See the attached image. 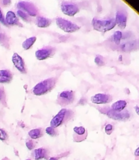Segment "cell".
Wrapping results in <instances>:
<instances>
[{
	"label": "cell",
	"instance_id": "obj_7",
	"mask_svg": "<svg viewBox=\"0 0 139 160\" xmlns=\"http://www.w3.org/2000/svg\"><path fill=\"white\" fill-rule=\"evenodd\" d=\"M61 9L64 14L69 17H73L79 11V6L75 2L69 1H64L61 5Z\"/></svg>",
	"mask_w": 139,
	"mask_h": 160
},
{
	"label": "cell",
	"instance_id": "obj_3",
	"mask_svg": "<svg viewBox=\"0 0 139 160\" xmlns=\"http://www.w3.org/2000/svg\"><path fill=\"white\" fill-rule=\"evenodd\" d=\"M92 25L93 29L100 32H107L110 31L116 26V21L114 18L108 19V20H98V19H93Z\"/></svg>",
	"mask_w": 139,
	"mask_h": 160
},
{
	"label": "cell",
	"instance_id": "obj_4",
	"mask_svg": "<svg viewBox=\"0 0 139 160\" xmlns=\"http://www.w3.org/2000/svg\"><path fill=\"white\" fill-rule=\"evenodd\" d=\"M56 24L60 29H62V31L67 33L76 32V31H79L80 29V27L79 25L76 24V23H72L69 20H65L64 18H61V17L56 19Z\"/></svg>",
	"mask_w": 139,
	"mask_h": 160
},
{
	"label": "cell",
	"instance_id": "obj_11",
	"mask_svg": "<svg viewBox=\"0 0 139 160\" xmlns=\"http://www.w3.org/2000/svg\"><path fill=\"white\" fill-rule=\"evenodd\" d=\"M73 140L76 142H81L86 140L87 137V131L83 127H75Z\"/></svg>",
	"mask_w": 139,
	"mask_h": 160
},
{
	"label": "cell",
	"instance_id": "obj_20",
	"mask_svg": "<svg viewBox=\"0 0 139 160\" xmlns=\"http://www.w3.org/2000/svg\"><path fill=\"white\" fill-rule=\"evenodd\" d=\"M28 135L32 139H38L44 135V131L42 128H37V129H33L29 131Z\"/></svg>",
	"mask_w": 139,
	"mask_h": 160
},
{
	"label": "cell",
	"instance_id": "obj_33",
	"mask_svg": "<svg viewBox=\"0 0 139 160\" xmlns=\"http://www.w3.org/2000/svg\"><path fill=\"white\" fill-rule=\"evenodd\" d=\"M138 152H139V148H138L136 150H135V155L136 156H139V155H138Z\"/></svg>",
	"mask_w": 139,
	"mask_h": 160
},
{
	"label": "cell",
	"instance_id": "obj_31",
	"mask_svg": "<svg viewBox=\"0 0 139 160\" xmlns=\"http://www.w3.org/2000/svg\"><path fill=\"white\" fill-rule=\"evenodd\" d=\"M6 99V96H5V92L2 89H0V101L5 102Z\"/></svg>",
	"mask_w": 139,
	"mask_h": 160
},
{
	"label": "cell",
	"instance_id": "obj_8",
	"mask_svg": "<svg viewBox=\"0 0 139 160\" xmlns=\"http://www.w3.org/2000/svg\"><path fill=\"white\" fill-rule=\"evenodd\" d=\"M55 48L51 46H46L37 50L35 52V56L38 60H44L54 56Z\"/></svg>",
	"mask_w": 139,
	"mask_h": 160
},
{
	"label": "cell",
	"instance_id": "obj_26",
	"mask_svg": "<svg viewBox=\"0 0 139 160\" xmlns=\"http://www.w3.org/2000/svg\"><path fill=\"white\" fill-rule=\"evenodd\" d=\"M95 62H96V64L97 66H99V67H102V66H104V61L103 60L102 57H101L100 56H99V55H97V56H96V58H95Z\"/></svg>",
	"mask_w": 139,
	"mask_h": 160
},
{
	"label": "cell",
	"instance_id": "obj_35",
	"mask_svg": "<svg viewBox=\"0 0 139 160\" xmlns=\"http://www.w3.org/2000/svg\"><path fill=\"white\" fill-rule=\"evenodd\" d=\"M49 160H58V158H57V157H52V158H50Z\"/></svg>",
	"mask_w": 139,
	"mask_h": 160
},
{
	"label": "cell",
	"instance_id": "obj_5",
	"mask_svg": "<svg viewBox=\"0 0 139 160\" xmlns=\"http://www.w3.org/2000/svg\"><path fill=\"white\" fill-rule=\"evenodd\" d=\"M16 7L20 10L27 13L30 17H36L38 14V9L33 2L26 1H20L17 3Z\"/></svg>",
	"mask_w": 139,
	"mask_h": 160
},
{
	"label": "cell",
	"instance_id": "obj_19",
	"mask_svg": "<svg viewBox=\"0 0 139 160\" xmlns=\"http://www.w3.org/2000/svg\"><path fill=\"white\" fill-rule=\"evenodd\" d=\"M126 106H127V102L124 101V100H119V101H117L116 102L112 105L111 110L114 112H121V111L125 109Z\"/></svg>",
	"mask_w": 139,
	"mask_h": 160
},
{
	"label": "cell",
	"instance_id": "obj_23",
	"mask_svg": "<svg viewBox=\"0 0 139 160\" xmlns=\"http://www.w3.org/2000/svg\"><path fill=\"white\" fill-rule=\"evenodd\" d=\"M0 44L6 48H9V38L6 34L0 33Z\"/></svg>",
	"mask_w": 139,
	"mask_h": 160
},
{
	"label": "cell",
	"instance_id": "obj_18",
	"mask_svg": "<svg viewBox=\"0 0 139 160\" xmlns=\"http://www.w3.org/2000/svg\"><path fill=\"white\" fill-rule=\"evenodd\" d=\"M35 23L38 28H48L51 24V20L44 17H37L35 20Z\"/></svg>",
	"mask_w": 139,
	"mask_h": 160
},
{
	"label": "cell",
	"instance_id": "obj_22",
	"mask_svg": "<svg viewBox=\"0 0 139 160\" xmlns=\"http://www.w3.org/2000/svg\"><path fill=\"white\" fill-rule=\"evenodd\" d=\"M123 38V33L121 31H116L114 32V34L112 35L111 37V41L114 42V43L116 44V45H119L121 43V39Z\"/></svg>",
	"mask_w": 139,
	"mask_h": 160
},
{
	"label": "cell",
	"instance_id": "obj_16",
	"mask_svg": "<svg viewBox=\"0 0 139 160\" xmlns=\"http://www.w3.org/2000/svg\"><path fill=\"white\" fill-rule=\"evenodd\" d=\"M12 80V73L9 70H0V83L2 84H8L10 83Z\"/></svg>",
	"mask_w": 139,
	"mask_h": 160
},
{
	"label": "cell",
	"instance_id": "obj_1",
	"mask_svg": "<svg viewBox=\"0 0 139 160\" xmlns=\"http://www.w3.org/2000/svg\"><path fill=\"white\" fill-rule=\"evenodd\" d=\"M56 82H57V79L54 78H51L44 80V81L38 83L34 86L32 90L33 93L37 96L45 95V94L51 92L55 87Z\"/></svg>",
	"mask_w": 139,
	"mask_h": 160
},
{
	"label": "cell",
	"instance_id": "obj_10",
	"mask_svg": "<svg viewBox=\"0 0 139 160\" xmlns=\"http://www.w3.org/2000/svg\"><path fill=\"white\" fill-rule=\"evenodd\" d=\"M112 96L108 94H103L99 93L96 95H93L91 98L92 102L95 103V104H107V103L110 102L112 101Z\"/></svg>",
	"mask_w": 139,
	"mask_h": 160
},
{
	"label": "cell",
	"instance_id": "obj_6",
	"mask_svg": "<svg viewBox=\"0 0 139 160\" xmlns=\"http://www.w3.org/2000/svg\"><path fill=\"white\" fill-rule=\"evenodd\" d=\"M75 100V92L72 91H64L58 94L57 98V103L62 106L70 105Z\"/></svg>",
	"mask_w": 139,
	"mask_h": 160
},
{
	"label": "cell",
	"instance_id": "obj_14",
	"mask_svg": "<svg viewBox=\"0 0 139 160\" xmlns=\"http://www.w3.org/2000/svg\"><path fill=\"white\" fill-rule=\"evenodd\" d=\"M5 21H6V25H9V26H16V25H20V22H19L18 17H16V13L12 11H9L7 12L5 18Z\"/></svg>",
	"mask_w": 139,
	"mask_h": 160
},
{
	"label": "cell",
	"instance_id": "obj_27",
	"mask_svg": "<svg viewBox=\"0 0 139 160\" xmlns=\"http://www.w3.org/2000/svg\"><path fill=\"white\" fill-rule=\"evenodd\" d=\"M8 139V134L3 129L0 128V140L6 141Z\"/></svg>",
	"mask_w": 139,
	"mask_h": 160
},
{
	"label": "cell",
	"instance_id": "obj_34",
	"mask_svg": "<svg viewBox=\"0 0 139 160\" xmlns=\"http://www.w3.org/2000/svg\"><path fill=\"white\" fill-rule=\"evenodd\" d=\"M135 110H136L137 114H138V113H139V111H138V106H135Z\"/></svg>",
	"mask_w": 139,
	"mask_h": 160
},
{
	"label": "cell",
	"instance_id": "obj_9",
	"mask_svg": "<svg viewBox=\"0 0 139 160\" xmlns=\"http://www.w3.org/2000/svg\"><path fill=\"white\" fill-rule=\"evenodd\" d=\"M127 11L124 9H121L118 10L116 13V18H115V21H116V24L118 25L120 28L124 29L127 25Z\"/></svg>",
	"mask_w": 139,
	"mask_h": 160
},
{
	"label": "cell",
	"instance_id": "obj_30",
	"mask_svg": "<svg viewBox=\"0 0 139 160\" xmlns=\"http://www.w3.org/2000/svg\"><path fill=\"white\" fill-rule=\"evenodd\" d=\"M0 22H1V23H2L3 25H5V26H7V25H6V21H5L4 16H3L2 12L1 9H0Z\"/></svg>",
	"mask_w": 139,
	"mask_h": 160
},
{
	"label": "cell",
	"instance_id": "obj_25",
	"mask_svg": "<svg viewBox=\"0 0 139 160\" xmlns=\"http://www.w3.org/2000/svg\"><path fill=\"white\" fill-rule=\"evenodd\" d=\"M45 132L50 135L51 137H55L58 134V131H56V128H53L51 127H49V128H47L46 130H45Z\"/></svg>",
	"mask_w": 139,
	"mask_h": 160
},
{
	"label": "cell",
	"instance_id": "obj_36",
	"mask_svg": "<svg viewBox=\"0 0 139 160\" xmlns=\"http://www.w3.org/2000/svg\"><path fill=\"white\" fill-rule=\"evenodd\" d=\"M26 160H31V159H26Z\"/></svg>",
	"mask_w": 139,
	"mask_h": 160
},
{
	"label": "cell",
	"instance_id": "obj_28",
	"mask_svg": "<svg viewBox=\"0 0 139 160\" xmlns=\"http://www.w3.org/2000/svg\"><path fill=\"white\" fill-rule=\"evenodd\" d=\"M26 146L29 150H33L34 148V147H35V144H34V142L33 141L30 140L26 142Z\"/></svg>",
	"mask_w": 139,
	"mask_h": 160
},
{
	"label": "cell",
	"instance_id": "obj_15",
	"mask_svg": "<svg viewBox=\"0 0 139 160\" xmlns=\"http://www.w3.org/2000/svg\"><path fill=\"white\" fill-rule=\"evenodd\" d=\"M49 152L48 149L44 148H40L35 149L32 153V156L35 160H40L44 159H48Z\"/></svg>",
	"mask_w": 139,
	"mask_h": 160
},
{
	"label": "cell",
	"instance_id": "obj_32",
	"mask_svg": "<svg viewBox=\"0 0 139 160\" xmlns=\"http://www.w3.org/2000/svg\"><path fill=\"white\" fill-rule=\"evenodd\" d=\"M2 4L4 5H7V4H10L11 1H2Z\"/></svg>",
	"mask_w": 139,
	"mask_h": 160
},
{
	"label": "cell",
	"instance_id": "obj_13",
	"mask_svg": "<svg viewBox=\"0 0 139 160\" xmlns=\"http://www.w3.org/2000/svg\"><path fill=\"white\" fill-rule=\"evenodd\" d=\"M107 115L110 118L113 119V120H127L130 118V114L128 112H114L111 109H110V111L106 112Z\"/></svg>",
	"mask_w": 139,
	"mask_h": 160
},
{
	"label": "cell",
	"instance_id": "obj_2",
	"mask_svg": "<svg viewBox=\"0 0 139 160\" xmlns=\"http://www.w3.org/2000/svg\"><path fill=\"white\" fill-rule=\"evenodd\" d=\"M73 117V112L70 109H62L59 111L58 113L53 117L51 121V127L53 128H57L65 123H68Z\"/></svg>",
	"mask_w": 139,
	"mask_h": 160
},
{
	"label": "cell",
	"instance_id": "obj_21",
	"mask_svg": "<svg viewBox=\"0 0 139 160\" xmlns=\"http://www.w3.org/2000/svg\"><path fill=\"white\" fill-rule=\"evenodd\" d=\"M36 40H37V38L34 37H34H31V38H29L26 39V40L23 42V44H22V46H23V49L25 50L30 49V48L33 46V45H34V42H36Z\"/></svg>",
	"mask_w": 139,
	"mask_h": 160
},
{
	"label": "cell",
	"instance_id": "obj_24",
	"mask_svg": "<svg viewBox=\"0 0 139 160\" xmlns=\"http://www.w3.org/2000/svg\"><path fill=\"white\" fill-rule=\"evenodd\" d=\"M16 13H17V15H18V17H20V19H22L23 21L26 22V23H29V22L31 21L30 17L27 13H26L25 12H23V11H21V10H20V9H18L16 12Z\"/></svg>",
	"mask_w": 139,
	"mask_h": 160
},
{
	"label": "cell",
	"instance_id": "obj_29",
	"mask_svg": "<svg viewBox=\"0 0 139 160\" xmlns=\"http://www.w3.org/2000/svg\"><path fill=\"white\" fill-rule=\"evenodd\" d=\"M112 131H113V126H112L111 124H107L105 127V132L106 134H108V135H110V134L112 133Z\"/></svg>",
	"mask_w": 139,
	"mask_h": 160
},
{
	"label": "cell",
	"instance_id": "obj_17",
	"mask_svg": "<svg viewBox=\"0 0 139 160\" xmlns=\"http://www.w3.org/2000/svg\"><path fill=\"white\" fill-rule=\"evenodd\" d=\"M137 48H138V42L136 41H130L121 45V49L124 52L134 51Z\"/></svg>",
	"mask_w": 139,
	"mask_h": 160
},
{
	"label": "cell",
	"instance_id": "obj_12",
	"mask_svg": "<svg viewBox=\"0 0 139 160\" xmlns=\"http://www.w3.org/2000/svg\"><path fill=\"white\" fill-rule=\"evenodd\" d=\"M12 61L13 62V65L15 66L16 68L22 73H26V67H25V62L23 58L17 53H14L12 55Z\"/></svg>",
	"mask_w": 139,
	"mask_h": 160
}]
</instances>
